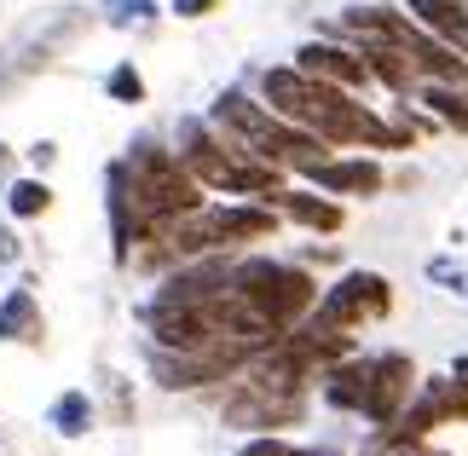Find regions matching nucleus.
<instances>
[{
    "mask_svg": "<svg viewBox=\"0 0 468 456\" xmlns=\"http://www.w3.org/2000/svg\"><path fill=\"white\" fill-rule=\"evenodd\" d=\"M324 405H335V410H365V387H370V358H335V364H324Z\"/></svg>",
    "mask_w": 468,
    "mask_h": 456,
    "instance_id": "8",
    "label": "nucleus"
},
{
    "mask_svg": "<svg viewBox=\"0 0 468 456\" xmlns=\"http://www.w3.org/2000/svg\"><path fill=\"white\" fill-rule=\"evenodd\" d=\"M17 254H24V243H17V231H6V226H0V266H12Z\"/></svg>",
    "mask_w": 468,
    "mask_h": 456,
    "instance_id": "18",
    "label": "nucleus"
},
{
    "mask_svg": "<svg viewBox=\"0 0 468 456\" xmlns=\"http://www.w3.org/2000/svg\"><path fill=\"white\" fill-rule=\"evenodd\" d=\"M388 313H393V283L376 278V271H341L313 301V318L335 323V330H358V323H376Z\"/></svg>",
    "mask_w": 468,
    "mask_h": 456,
    "instance_id": "2",
    "label": "nucleus"
},
{
    "mask_svg": "<svg viewBox=\"0 0 468 456\" xmlns=\"http://www.w3.org/2000/svg\"><path fill=\"white\" fill-rule=\"evenodd\" d=\"M104 93L116 104H145V76H139V64H111V76H104Z\"/></svg>",
    "mask_w": 468,
    "mask_h": 456,
    "instance_id": "14",
    "label": "nucleus"
},
{
    "mask_svg": "<svg viewBox=\"0 0 468 456\" xmlns=\"http://www.w3.org/2000/svg\"><path fill=\"white\" fill-rule=\"evenodd\" d=\"M278 214L301 231H318V237H335L341 226H347V208H341V196L318 191V186H283L278 196Z\"/></svg>",
    "mask_w": 468,
    "mask_h": 456,
    "instance_id": "6",
    "label": "nucleus"
},
{
    "mask_svg": "<svg viewBox=\"0 0 468 456\" xmlns=\"http://www.w3.org/2000/svg\"><path fill=\"white\" fill-rule=\"evenodd\" d=\"M0 208L12 220H41V214H52V186L41 174H17L12 186H0Z\"/></svg>",
    "mask_w": 468,
    "mask_h": 456,
    "instance_id": "11",
    "label": "nucleus"
},
{
    "mask_svg": "<svg viewBox=\"0 0 468 456\" xmlns=\"http://www.w3.org/2000/svg\"><path fill=\"white\" fill-rule=\"evenodd\" d=\"M226 289H231L238 301L255 306V313L272 323L278 335L295 330V323L313 313V301H318L313 271L295 266V260H272V254H231Z\"/></svg>",
    "mask_w": 468,
    "mask_h": 456,
    "instance_id": "1",
    "label": "nucleus"
},
{
    "mask_svg": "<svg viewBox=\"0 0 468 456\" xmlns=\"http://www.w3.org/2000/svg\"><path fill=\"white\" fill-rule=\"evenodd\" d=\"M410 393H417V364H410L405 353H382L370 358V387H365V410L376 428H393L399 422V410L410 405Z\"/></svg>",
    "mask_w": 468,
    "mask_h": 456,
    "instance_id": "5",
    "label": "nucleus"
},
{
    "mask_svg": "<svg viewBox=\"0 0 468 456\" xmlns=\"http://www.w3.org/2000/svg\"><path fill=\"white\" fill-rule=\"evenodd\" d=\"M52 428H58L64 440H81V433L93 428V398H87V393H64L58 405H52Z\"/></svg>",
    "mask_w": 468,
    "mask_h": 456,
    "instance_id": "13",
    "label": "nucleus"
},
{
    "mask_svg": "<svg viewBox=\"0 0 468 456\" xmlns=\"http://www.w3.org/2000/svg\"><path fill=\"white\" fill-rule=\"evenodd\" d=\"M226 0H168V12L174 17H186V24H203V17H214Z\"/></svg>",
    "mask_w": 468,
    "mask_h": 456,
    "instance_id": "16",
    "label": "nucleus"
},
{
    "mask_svg": "<svg viewBox=\"0 0 468 456\" xmlns=\"http://www.w3.org/2000/svg\"><path fill=\"white\" fill-rule=\"evenodd\" d=\"M405 17L468 58V0H405Z\"/></svg>",
    "mask_w": 468,
    "mask_h": 456,
    "instance_id": "7",
    "label": "nucleus"
},
{
    "mask_svg": "<svg viewBox=\"0 0 468 456\" xmlns=\"http://www.w3.org/2000/svg\"><path fill=\"white\" fill-rule=\"evenodd\" d=\"M290 64L301 69V76H313V81L347 87V93L370 87V69H365V58H358V47L353 41H335V35H313V41H301Z\"/></svg>",
    "mask_w": 468,
    "mask_h": 456,
    "instance_id": "4",
    "label": "nucleus"
},
{
    "mask_svg": "<svg viewBox=\"0 0 468 456\" xmlns=\"http://www.w3.org/2000/svg\"><path fill=\"white\" fill-rule=\"evenodd\" d=\"M47 323H41V306H35L29 289H6L0 301V341H24V346H41Z\"/></svg>",
    "mask_w": 468,
    "mask_h": 456,
    "instance_id": "10",
    "label": "nucleus"
},
{
    "mask_svg": "<svg viewBox=\"0 0 468 456\" xmlns=\"http://www.w3.org/2000/svg\"><path fill=\"white\" fill-rule=\"evenodd\" d=\"M295 179H307V186L330 191V196H382L388 168H382V156H376V151H330V156L307 162Z\"/></svg>",
    "mask_w": 468,
    "mask_h": 456,
    "instance_id": "3",
    "label": "nucleus"
},
{
    "mask_svg": "<svg viewBox=\"0 0 468 456\" xmlns=\"http://www.w3.org/2000/svg\"><path fill=\"white\" fill-rule=\"evenodd\" d=\"M452 381H457V393L468 398V358H457V364H452Z\"/></svg>",
    "mask_w": 468,
    "mask_h": 456,
    "instance_id": "19",
    "label": "nucleus"
},
{
    "mask_svg": "<svg viewBox=\"0 0 468 456\" xmlns=\"http://www.w3.org/2000/svg\"><path fill=\"white\" fill-rule=\"evenodd\" d=\"M410 456H440V451H422V445H417V451H410Z\"/></svg>",
    "mask_w": 468,
    "mask_h": 456,
    "instance_id": "20",
    "label": "nucleus"
},
{
    "mask_svg": "<svg viewBox=\"0 0 468 456\" xmlns=\"http://www.w3.org/2000/svg\"><path fill=\"white\" fill-rule=\"evenodd\" d=\"M243 456H324V451H295L290 440H278V433H261V440H249Z\"/></svg>",
    "mask_w": 468,
    "mask_h": 456,
    "instance_id": "15",
    "label": "nucleus"
},
{
    "mask_svg": "<svg viewBox=\"0 0 468 456\" xmlns=\"http://www.w3.org/2000/svg\"><path fill=\"white\" fill-rule=\"evenodd\" d=\"M99 12L111 29H156V17H162L156 0H99Z\"/></svg>",
    "mask_w": 468,
    "mask_h": 456,
    "instance_id": "12",
    "label": "nucleus"
},
{
    "mask_svg": "<svg viewBox=\"0 0 468 456\" xmlns=\"http://www.w3.org/2000/svg\"><path fill=\"white\" fill-rule=\"evenodd\" d=\"M410 104H428V116L452 133H468V87H452V81H417L410 87Z\"/></svg>",
    "mask_w": 468,
    "mask_h": 456,
    "instance_id": "9",
    "label": "nucleus"
},
{
    "mask_svg": "<svg viewBox=\"0 0 468 456\" xmlns=\"http://www.w3.org/2000/svg\"><path fill=\"white\" fill-rule=\"evenodd\" d=\"M52 162H58V144H52V139H35V144H29V168H35V174H47Z\"/></svg>",
    "mask_w": 468,
    "mask_h": 456,
    "instance_id": "17",
    "label": "nucleus"
}]
</instances>
